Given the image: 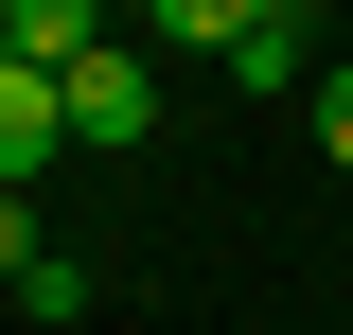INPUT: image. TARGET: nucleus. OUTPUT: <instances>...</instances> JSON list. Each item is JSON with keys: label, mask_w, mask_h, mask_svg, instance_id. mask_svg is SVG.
<instances>
[{"label": "nucleus", "mask_w": 353, "mask_h": 335, "mask_svg": "<svg viewBox=\"0 0 353 335\" xmlns=\"http://www.w3.org/2000/svg\"><path fill=\"white\" fill-rule=\"evenodd\" d=\"M88 53H106V18H88V0H0V71H36V88H71Z\"/></svg>", "instance_id": "obj_2"}, {"label": "nucleus", "mask_w": 353, "mask_h": 335, "mask_svg": "<svg viewBox=\"0 0 353 335\" xmlns=\"http://www.w3.org/2000/svg\"><path fill=\"white\" fill-rule=\"evenodd\" d=\"M53 106H71V141H106V159H124V141H141V124H159V71H141V53H124V36H106V53H88V71H71V88H53Z\"/></svg>", "instance_id": "obj_1"}, {"label": "nucleus", "mask_w": 353, "mask_h": 335, "mask_svg": "<svg viewBox=\"0 0 353 335\" xmlns=\"http://www.w3.org/2000/svg\"><path fill=\"white\" fill-rule=\"evenodd\" d=\"M18 318H36V335H71V318H88V265H71V247H36V283H18Z\"/></svg>", "instance_id": "obj_5"}, {"label": "nucleus", "mask_w": 353, "mask_h": 335, "mask_svg": "<svg viewBox=\"0 0 353 335\" xmlns=\"http://www.w3.org/2000/svg\"><path fill=\"white\" fill-rule=\"evenodd\" d=\"M0 283H36V194H0Z\"/></svg>", "instance_id": "obj_7"}, {"label": "nucleus", "mask_w": 353, "mask_h": 335, "mask_svg": "<svg viewBox=\"0 0 353 335\" xmlns=\"http://www.w3.org/2000/svg\"><path fill=\"white\" fill-rule=\"evenodd\" d=\"M53 159H71V106H53L36 71H0V194H36Z\"/></svg>", "instance_id": "obj_4"}, {"label": "nucleus", "mask_w": 353, "mask_h": 335, "mask_svg": "<svg viewBox=\"0 0 353 335\" xmlns=\"http://www.w3.org/2000/svg\"><path fill=\"white\" fill-rule=\"evenodd\" d=\"M318 141H336V176H353V53L318 71Z\"/></svg>", "instance_id": "obj_6"}, {"label": "nucleus", "mask_w": 353, "mask_h": 335, "mask_svg": "<svg viewBox=\"0 0 353 335\" xmlns=\"http://www.w3.org/2000/svg\"><path fill=\"white\" fill-rule=\"evenodd\" d=\"M212 71H230V88H301V71H336V53H318V18H301V0H248Z\"/></svg>", "instance_id": "obj_3"}]
</instances>
